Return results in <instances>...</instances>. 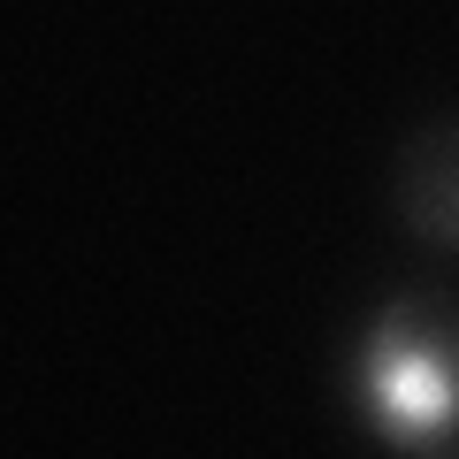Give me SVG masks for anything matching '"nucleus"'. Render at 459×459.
I'll use <instances>...</instances> for the list:
<instances>
[{
	"mask_svg": "<svg viewBox=\"0 0 459 459\" xmlns=\"http://www.w3.org/2000/svg\"><path fill=\"white\" fill-rule=\"evenodd\" d=\"M344 406L391 459H459V291L406 283L344 344Z\"/></svg>",
	"mask_w": 459,
	"mask_h": 459,
	"instance_id": "obj_1",
	"label": "nucleus"
},
{
	"mask_svg": "<svg viewBox=\"0 0 459 459\" xmlns=\"http://www.w3.org/2000/svg\"><path fill=\"white\" fill-rule=\"evenodd\" d=\"M391 199H398V222L437 253H459V108L429 115L398 138V161H391Z\"/></svg>",
	"mask_w": 459,
	"mask_h": 459,
	"instance_id": "obj_2",
	"label": "nucleus"
}]
</instances>
